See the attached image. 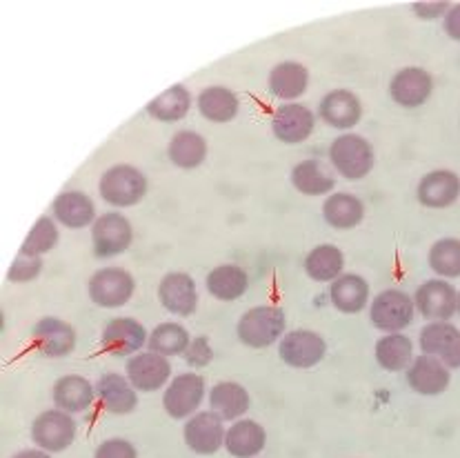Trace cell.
I'll return each instance as SVG.
<instances>
[{
    "label": "cell",
    "mask_w": 460,
    "mask_h": 458,
    "mask_svg": "<svg viewBox=\"0 0 460 458\" xmlns=\"http://www.w3.org/2000/svg\"><path fill=\"white\" fill-rule=\"evenodd\" d=\"M158 301L173 316H191L199 307L196 280L185 272H169L158 283Z\"/></svg>",
    "instance_id": "cell-18"
},
{
    "label": "cell",
    "mask_w": 460,
    "mask_h": 458,
    "mask_svg": "<svg viewBox=\"0 0 460 458\" xmlns=\"http://www.w3.org/2000/svg\"><path fill=\"white\" fill-rule=\"evenodd\" d=\"M292 185L303 196H327L334 194L336 176L325 163L318 158H307L292 170Z\"/></svg>",
    "instance_id": "cell-31"
},
{
    "label": "cell",
    "mask_w": 460,
    "mask_h": 458,
    "mask_svg": "<svg viewBox=\"0 0 460 458\" xmlns=\"http://www.w3.org/2000/svg\"><path fill=\"white\" fill-rule=\"evenodd\" d=\"M250 392L236 381H220L209 390V408L223 420H238L245 418L250 412Z\"/></svg>",
    "instance_id": "cell-30"
},
{
    "label": "cell",
    "mask_w": 460,
    "mask_h": 458,
    "mask_svg": "<svg viewBox=\"0 0 460 458\" xmlns=\"http://www.w3.org/2000/svg\"><path fill=\"white\" fill-rule=\"evenodd\" d=\"M51 401L56 410H63L67 414L87 412L96 401V385H92L81 374H67L54 383Z\"/></svg>",
    "instance_id": "cell-22"
},
{
    "label": "cell",
    "mask_w": 460,
    "mask_h": 458,
    "mask_svg": "<svg viewBox=\"0 0 460 458\" xmlns=\"http://www.w3.org/2000/svg\"><path fill=\"white\" fill-rule=\"evenodd\" d=\"M205 287L214 298L223 303L238 301L247 294L250 289V274L236 263H225L216 265L214 269L205 278Z\"/></svg>",
    "instance_id": "cell-29"
},
{
    "label": "cell",
    "mask_w": 460,
    "mask_h": 458,
    "mask_svg": "<svg viewBox=\"0 0 460 458\" xmlns=\"http://www.w3.org/2000/svg\"><path fill=\"white\" fill-rule=\"evenodd\" d=\"M422 354L438 358L449 369L460 367V330L449 321L427 322L419 334Z\"/></svg>",
    "instance_id": "cell-13"
},
{
    "label": "cell",
    "mask_w": 460,
    "mask_h": 458,
    "mask_svg": "<svg viewBox=\"0 0 460 458\" xmlns=\"http://www.w3.org/2000/svg\"><path fill=\"white\" fill-rule=\"evenodd\" d=\"M147 114L158 123H178L191 110V93L185 85H173L147 102Z\"/></svg>",
    "instance_id": "cell-36"
},
{
    "label": "cell",
    "mask_w": 460,
    "mask_h": 458,
    "mask_svg": "<svg viewBox=\"0 0 460 458\" xmlns=\"http://www.w3.org/2000/svg\"><path fill=\"white\" fill-rule=\"evenodd\" d=\"M305 274L316 283H334L338 276L345 269V254L332 242H323L309 250L305 256Z\"/></svg>",
    "instance_id": "cell-33"
},
{
    "label": "cell",
    "mask_w": 460,
    "mask_h": 458,
    "mask_svg": "<svg viewBox=\"0 0 460 458\" xmlns=\"http://www.w3.org/2000/svg\"><path fill=\"white\" fill-rule=\"evenodd\" d=\"M452 383V372L438 358L420 354L407 367V385L420 396H438Z\"/></svg>",
    "instance_id": "cell-21"
},
{
    "label": "cell",
    "mask_w": 460,
    "mask_h": 458,
    "mask_svg": "<svg viewBox=\"0 0 460 458\" xmlns=\"http://www.w3.org/2000/svg\"><path fill=\"white\" fill-rule=\"evenodd\" d=\"M431 272L438 278H460V238H440L427 254Z\"/></svg>",
    "instance_id": "cell-38"
},
{
    "label": "cell",
    "mask_w": 460,
    "mask_h": 458,
    "mask_svg": "<svg viewBox=\"0 0 460 458\" xmlns=\"http://www.w3.org/2000/svg\"><path fill=\"white\" fill-rule=\"evenodd\" d=\"M136 292V280L123 268H102L89 278L87 294L93 305L102 310H119Z\"/></svg>",
    "instance_id": "cell-5"
},
{
    "label": "cell",
    "mask_w": 460,
    "mask_h": 458,
    "mask_svg": "<svg viewBox=\"0 0 460 458\" xmlns=\"http://www.w3.org/2000/svg\"><path fill=\"white\" fill-rule=\"evenodd\" d=\"M98 194L111 207H134L147 196V176L134 165H114L101 176Z\"/></svg>",
    "instance_id": "cell-3"
},
{
    "label": "cell",
    "mask_w": 460,
    "mask_h": 458,
    "mask_svg": "<svg viewBox=\"0 0 460 458\" xmlns=\"http://www.w3.org/2000/svg\"><path fill=\"white\" fill-rule=\"evenodd\" d=\"M374 357H376V363L385 372H405L416 358L414 343L402 331L380 336L376 340V348H374Z\"/></svg>",
    "instance_id": "cell-34"
},
{
    "label": "cell",
    "mask_w": 460,
    "mask_h": 458,
    "mask_svg": "<svg viewBox=\"0 0 460 458\" xmlns=\"http://www.w3.org/2000/svg\"><path fill=\"white\" fill-rule=\"evenodd\" d=\"M267 432L258 420L238 418L225 434V450L234 458H256L265 450Z\"/></svg>",
    "instance_id": "cell-25"
},
{
    "label": "cell",
    "mask_w": 460,
    "mask_h": 458,
    "mask_svg": "<svg viewBox=\"0 0 460 458\" xmlns=\"http://www.w3.org/2000/svg\"><path fill=\"white\" fill-rule=\"evenodd\" d=\"M443 27H445V34H447L449 39L458 40L460 43V3L452 4V7H449V12L445 13Z\"/></svg>",
    "instance_id": "cell-44"
},
{
    "label": "cell",
    "mask_w": 460,
    "mask_h": 458,
    "mask_svg": "<svg viewBox=\"0 0 460 458\" xmlns=\"http://www.w3.org/2000/svg\"><path fill=\"white\" fill-rule=\"evenodd\" d=\"M42 272V259L39 256H25V254H18L13 259V263L9 265L7 269V280L9 283H31L34 278H39Z\"/></svg>",
    "instance_id": "cell-40"
},
{
    "label": "cell",
    "mask_w": 460,
    "mask_h": 458,
    "mask_svg": "<svg viewBox=\"0 0 460 458\" xmlns=\"http://www.w3.org/2000/svg\"><path fill=\"white\" fill-rule=\"evenodd\" d=\"M51 216L67 229H84L96 223V205L84 191H63L51 203Z\"/></svg>",
    "instance_id": "cell-24"
},
{
    "label": "cell",
    "mask_w": 460,
    "mask_h": 458,
    "mask_svg": "<svg viewBox=\"0 0 460 458\" xmlns=\"http://www.w3.org/2000/svg\"><path fill=\"white\" fill-rule=\"evenodd\" d=\"M196 107H199L200 116L208 119L209 123L223 125L236 119L238 110H241V102H238V96L229 87L211 85L199 93Z\"/></svg>",
    "instance_id": "cell-32"
},
{
    "label": "cell",
    "mask_w": 460,
    "mask_h": 458,
    "mask_svg": "<svg viewBox=\"0 0 460 458\" xmlns=\"http://www.w3.org/2000/svg\"><path fill=\"white\" fill-rule=\"evenodd\" d=\"M458 314H460V292H458Z\"/></svg>",
    "instance_id": "cell-46"
},
{
    "label": "cell",
    "mask_w": 460,
    "mask_h": 458,
    "mask_svg": "<svg viewBox=\"0 0 460 458\" xmlns=\"http://www.w3.org/2000/svg\"><path fill=\"white\" fill-rule=\"evenodd\" d=\"M12 458H51V454H49V452L39 450V447H36V450H22V452H18V454H13Z\"/></svg>",
    "instance_id": "cell-45"
},
{
    "label": "cell",
    "mask_w": 460,
    "mask_h": 458,
    "mask_svg": "<svg viewBox=\"0 0 460 458\" xmlns=\"http://www.w3.org/2000/svg\"><path fill=\"white\" fill-rule=\"evenodd\" d=\"M134 241V227L129 218L119 212H107L92 225V247L98 259H114L125 254Z\"/></svg>",
    "instance_id": "cell-8"
},
{
    "label": "cell",
    "mask_w": 460,
    "mask_h": 458,
    "mask_svg": "<svg viewBox=\"0 0 460 458\" xmlns=\"http://www.w3.org/2000/svg\"><path fill=\"white\" fill-rule=\"evenodd\" d=\"M434 92V78L422 67H402L389 81V98L405 110L425 105Z\"/></svg>",
    "instance_id": "cell-16"
},
{
    "label": "cell",
    "mask_w": 460,
    "mask_h": 458,
    "mask_svg": "<svg viewBox=\"0 0 460 458\" xmlns=\"http://www.w3.org/2000/svg\"><path fill=\"white\" fill-rule=\"evenodd\" d=\"M267 87L274 98L283 102H296L309 87V72L303 63L283 60L267 76Z\"/></svg>",
    "instance_id": "cell-27"
},
{
    "label": "cell",
    "mask_w": 460,
    "mask_h": 458,
    "mask_svg": "<svg viewBox=\"0 0 460 458\" xmlns=\"http://www.w3.org/2000/svg\"><path fill=\"white\" fill-rule=\"evenodd\" d=\"M31 340L42 357L63 358L69 357L76 348V330L67 321L45 316L31 327Z\"/></svg>",
    "instance_id": "cell-17"
},
{
    "label": "cell",
    "mask_w": 460,
    "mask_h": 458,
    "mask_svg": "<svg viewBox=\"0 0 460 458\" xmlns=\"http://www.w3.org/2000/svg\"><path fill=\"white\" fill-rule=\"evenodd\" d=\"M280 361L294 369H312L327 357V343L314 330H292L280 339Z\"/></svg>",
    "instance_id": "cell-9"
},
{
    "label": "cell",
    "mask_w": 460,
    "mask_h": 458,
    "mask_svg": "<svg viewBox=\"0 0 460 458\" xmlns=\"http://www.w3.org/2000/svg\"><path fill=\"white\" fill-rule=\"evenodd\" d=\"M416 312L429 322L449 321L458 312V292L445 278H431L419 285L414 294Z\"/></svg>",
    "instance_id": "cell-10"
},
{
    "label": "cell",
    "mask_w": 460,
    "mask_h": 458,
    "mask_svg": "<svg viewBox=\"0 0 460 458\" xmlns=\"http://www.w3.org/2000/svg\"><path fill=\"white\" fill-rule=\"evenodd\" d=\"M96 399L101 401L102 410L116 416L131 414L138 405V392L131 385L129 378L123 374L110 372L98 378L96 383Z\"/></svg>",
    "instance_id": "cell-23"
},
{
    "label": "cell",
    "mask_w": 460,
    "mask_h": 458,
    "mask_svg": "<svg viewBox=\"0 0 460 458\" xmlns=\"http://www.w3.org/2000/svg\"><path fill=\"white\" fill-rule=\"evenodd\" d=\"M167 154L169 161L176 167H181V170H196L208 158V140L200 137L199 132L182 129V132H176L169 140Z\"/></svg>",
    "instance_id": "cell-35"
},
{
    "label": "cell",
    "mask_w": 460,
    "mask_h": 458,
    "mask_svg": "<svg viewBox=\"0 0 460 458\" xmlns=\"http://www.w3.org/2000/svg\"><path fill=\"white\" fill-rule=\"evenodd\" d=\"M416 198L427 209L452 207L460 198V176L452 170L429 172L419 181Z\"/></svg>",
    "instance_id": "cell-20"
},
{
    "label": "cell",
    "mask_w": 460,
    "mask_h": 458,
    "mask_svg": "<svg viewBox=\"0 0 460 458\" xmlns=\"http://www.w3.org/2000/svg\"><path fill=\"white\" fill-rule=\"evenodd\" d=\"M323 218L338 232H349L358 227L365 218V203L351 191H336L323 203Z\"/></svg>",
    "instance_id": "cell-28"
},
{
    "label": "cell",
    "mask_w": 460,
    "mask_h": 458,
    "mask_svg": "<svg viewBox=\"0 0 460 458\" xmlns=\"http://www.w3.org/2000/svg\"><path fill=\"white\" fill-rule=\"evenodd\" d=\"M191 343V336L181 322H161L149 331L147 348L149 352L163 354V357H182Z\"/></svg>",
    "instance_id": "cell-37"
},
{
    "label": "cell",
    "mask_w": 460,
    "mask_h": 458,
    "mask_svg": "<svg viewBox=\"0 0 460 458\" xmlns=\"http://www.w3.org/2000/svg\"><path fill=\"white\" fill-rule=\"evenodd\" d=\"M318 116L327 128L349 132L363 119V102L349 90H332L318 105Z\"/></svg>",
    "instance_id": "cell-19"
},
{
    "label": "cell",
    "mask_w": 460,
    "mask_h": 458,
    "mask_svg": "<svg viewBox=\"0 0 460 458\" xmlns=\"http://www.w3.org/2000/svg\"><path fill=\"white\" fill-rule=\"evenodd\" d=\"M416 319L414 296L402 289H383L372 298L369 305V321L376 330L385 334H396L407 330Z\"/></svg>",
    "instance_id": "cell-4"
},
{
    "label": "cell",
    "mask_w": 460,
    "mask_h": 458,
    "mask_svg": "<svg viewBox=\"0 0 460 458\" xmlns=\"http://www.w3.org/2000/svg\"><path fill=\"white\" fill-rule=\"evenodd\" d=\"M208 385L205 378L196 372L178 374L176 378L169 381L163 394V408L176 420H187L194 414H199V408L203 405Z\"/></svg>",
    "instance_id": "cell-6"
},
{
    "label": "cell",
    "mask_w": 460,
    "mask_h": 458,
    "mask_svg": "<svg viewBox=\"0 0 460 458\" xmlns=\"http://www.w3.org/2000/svg\"><path fill=\"white\" fill-rule=\"evenodd\" d=\"M93 458H138V452L127 438H107L96 447Z\"/></svg>",
    "instance_id": "cell-42"
},
{
    "label": "cell",
    "mask_w": 460,
    "mask_h": 458,
    "mask_svg": "<svg viewBox=\"0 0 460 458\" xmlns=\"http://www.w3.org/2000/svg\"><path fill=\"white\" fill-rule=\"evenodd\" d=\"M316 114L300 102H283L271 116V132L285 145H300L314 134Z\"/></svg>",
    "instance_id": "cell-14"
},
{
    "label": "cell",
    "mask_w": 460,
    "mask_h": 458,
    "mask_svg": "<svg viewBox=\"0 0 460 458\" xmlns=\"http://www.w3.org/2000/svg\"><path fill=\"white\" fill-rule=\"evenodd\" d=\"M374 147L360 134L345 132L332 140L330 163L332 167L347 181H363L374 170Z\"/></svg>",
    "instance_id": "cell-2"
},
{
    "label": "cell",
    "mask_w": 460,
    "mask_h": 458,
    "mask_svg": "<svg viewBox=\"0 0 460 458\" xmlns=\"http://www.w3.org/2000/svg\"><path fill=\"white\" fill-rule=\"evenodd\" d=\"M125 376L129 378L131 385L136 387V392H143V394H152V392L163 390L169 385V378H172V363L167 357L156 352H138L127 361L125 366Z\"/></svg>",
    "instance_id": "cell-11"
},
{
    "label": "cell",
    "mask_w": 460,
    "mask_h": 458,
    "mask_svg": "<svg viewBox=\"0 0 460 458\" xmlns=\"http://www.w3.org/2000/svg\"><path fill=\"white\" fill-rule=\"evenodd\" d=\"M236 334L252 349L271 348L288 334V316L276 305H256L241 316Z\"/></svg>",
    "instance_id": "cell-1"
},
{
    "label": "cell",
    "mask_w": 460,
    "mask_h": 458,
    "mask_svg": "<svg viewBox=\"0 0 460 458\" xmlns=\"http://www.w3.org/2000/svg\"><path fill=\"white\" fill-rule=\"evenodd\" d=\"M182 358L191 367H208L214 361V348H211L208 336H196V339H191L190 348L182 354Z\"/></svg>",
    "instance_id": "cell-41"
},
{
    "label": "cell",
    "mask_w": 460,
    "mask_h": 458,
    "mask_svg": "<svg viewBox=\"0 0 460 458\" xmlns=\"http://www.w3.org/2000/svg\"><path fill=\"white\" fill-rule=\"evenodd\" d=\"M330 301L342 314H358L372 301V289L360 274H342L330 283Z\"/></svg>",
    "instance_id": "cell-26"
},
{
    "label": "cell",
    "mask_w": 460,
    "mask_h": 458,
    "mask_svg": "<svg viewBox=\"0 0 460 458\" xmlns=\"http://www.w3.org/2000/svg\"><path fill=\"white\" fill-rule=\"evenodd\" d=\"M58 225H56L54 216H40L34 223V227L30 229L27 238L21 245V254L25 256H39L42 259L45 254H49L56 245H58Z\"/></svg>",
    "instance_id": "cell-39"
},
{
    "label": "cell",
    "mask_w": 460,
    "mask_h": 458,
    "mask_svg": "<svg viewBox=\"0 0 460 458\" xmlns=\"http://www.w3.org/2000/svg\"><path fill=\"white\" fill-rule=\"evenodd\" d=\"M225 434H227L225 420L216 412H211V410L187 418L185 429H182L187 447L200 456H211L220 447H225Z\"/></svg>",
    "instance_id": "cell-15"
},
{
    "label": "cell",
    "mask_w": 460,
    "mask_h": 458,
    "mask_svg": "<svg viewBox=\"0 0 460 458\" xmlns=\"http://www.w3.org/2000/svg\"><path fill=\"white\" fill-rule=\"evenodd\" d=\"M149 331L131 316H116L105 325L101 336L102 349L111 357H134L147 345Z\"/></svg>",
    "instance_id": "cell-12"
},
{
    "label": "cell",
    "mask_w": 460,
    "mask_h": 458,
    "mask_svg": "<svg viewBox=\"0 0 460 458\" xmlns=\"http://www.w3.org/2000/svg\"><path fill=\"white\" fill-rule=\"evenodd\" d=\"M449 7H452V3H447V0H425V3L411 4V12H414L420 21H438V18H445Z\"/></svg>",
    "instance_id": "cell-43"
},
{
    "label": "cell",
    "mask_w": 460,
    "mask_h": 458,
    "mask_svg": "<svg viewBox=\"0 0 460 458\" xmlns=\"http://www.w3.org/2000/svg\"><path fill=\"white\" fill-rule=\"evenodd\" d=\"M30 434L39 450L58 454L76 441V423H74L72 414L63 412V410H47L36 416Z\"/></svg>",
    "instance_id": "cell-7"
}]
</instances>
